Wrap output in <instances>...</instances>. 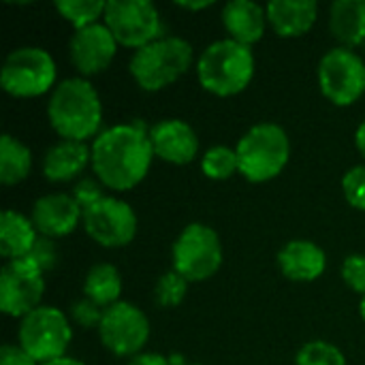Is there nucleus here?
Here are the masks:
<instances>
[{
	"label": "nucleus",
	"instance_id": "1",
	"mask_svg": "<svg viewBox=\"0 0 365 365\" xmlns=\"http://www.w3.org/2000/svg\"><path fill=\"white\" fill-rule=\"evenodd\" d=\"M152 141L137 124H120L103 130L92 143V169L98 182L111 190L135 188L150 171Z\"/></svg>",
	"mask_w": 365,
	"mask_h": 365
},
{
	"label": "nucleus",
	"instance_id": "2",
	"mask_svg": "<svg viewBox=\"0 0 365 365\" xmlns=\"http://www.w3.org/2000/svg\"><path fill=\"white\" fill-rule=\"evenodd\" d=\"M47 118L51 128L64 141L86 143L90 137L96 139L103 124V105L98 92L88 79H64L49 96Z\"/></svg>",
	"mask_w": 365,
	"mask_h": 365
},
{
	"label": "nucleus",
	"instance_id": "3",
	"mask_svg": "<svg viewBox=\"0 0 365 365\" xmlns=\"http://www.w3.org/2000/svg\"><path fill=\"white\" fill-rule=\"evenodd\" d=\"M255 53L250 47L220 38L205 47L197 62V77L203 90L216 96H235L252 81Z\"/></svg>",
	"mask_w": 365,
	"mask_h": 365
},
{
	"label": "nucleus",
	"instance_id": "4",
	"mask_svg": "<svg viewBox=\"0 0 365 365\" xmlns=\"http://www.w3.org/2000/svg\"><path fill=\"white\" fill-rule=\"evenodd\" d=\"M192 62V47L180 36H160L154 43L137 49L130 58L128 71L139 88L158 92L175 83Z\"/></svg>",
	"mask_w": 365,
	"mask_h": 365
},
{
	"label": "nucleus",
	"instance_id": "5",
	"mask_svg": "<svg viewBox=\"0 0 365 365\" xmlns=\"http://www.w3.org/2000/svg\"><path fill=\"white\" fill-rule=\"evenodd\" d=\"M240 173L252 182L263 184L282 173L291 158V141L282 126L278 124H257L237 143Z\"/></svg>",
	"mask_w": 365,
	"mask_h": 365
},
{
	"label": "nucleus",
	"instance_id": "6",
	"mask_svg": "<svg viewBox=\"0 0 365 365\" xmlns=\"http://www.w3.org/2000/svg\"><path fill=\"white\" fill-rule=\"evenodd\" d=\"M19 346L38 365L66 357L73 329L62 310L41 306L19 323Z\"/></svg>",
	"mask_w": 365,
	"mask_h": 365
},
{
	"label": "nucleus",
	"instance_id": "7",
	"mask_svg": "<svg viewBox=\"0 0 365 365\" xmlns=\"http://www.w3.org/2000/svg\"><path fill=\"white\" fill-rule=\"evenodd\" d=\"M56 81V62L41 47L13 49L0 71V86L15 98H32L51 90Z\"/></svg>",
	"mask_w": 365,
	"mask_h": 365
},
{
	"label": "nucleus",
	"instance_id": "8",
	"mask_svg": "<svg viewBox=\"0 0 365 365\" xmlns=\"http://www.w3.org/2000/svg\"><path fill=\"white\" fill-rule=\"evenodd\" d=\"M222 265V244L214 229L201 222L188 225L173 244V269L188 282L212 278Z\"/></svg>",
	"mask_w": 365,
	"mask_h": 365
},
{
	"label": "nucleus",
	"instance_id": "9",
	"mask_svg": "<svg viewBox=\"0 0 365 365\" xmlns=\"http://www.w3.org/2000/svg\"><path fill=\"white\" fill-rule=\"evenodd\" d=\"M103 24L109 28L118 45L141 49L160 38L158 9L148 0H111L107 2Z\"/></svg>",
	"mask_w": 365,
	"mask_h": 365
},
{
	"label": "nucleus",
	"instance_id": "10",
	"mask_svg": "<svg viewBox=\"0 0 365 365\" xmlns=\"http://www.w3.org/2000/svg\"><path fill=\"white\" fill-rule=\"evenodd\" d=\"M319 86L334 105H353L365 92V62L353 49H329L319 62Z\"/></svg>",
	"mask_w": 365,
	"mask_h": 365
},
{
	"label": "nucleus",
	"instance_id": "11",
	"mask_svg": "<svg viewBox=\"0 0 365 365\" xmlns=\"http://www.w3.org/2000/svg\"><path fill=\"white\" fill-rule=\"evenodd\" d=\"M43 293V272L28 257L6 261L0 274V310L6 317H28L32 310L41 308Z\"/></svg>",
	"mask_w": 365,
	"mask_h": 365
},
{
	"label": "nucleus",
	"instance_id": "12",
	"mask_svg": "<svg viewBox=\"0 0 365 365\" xmlns=\"http://www.w3.org/2000/svg\"><path fill=\"white\" fill-rule=\"evenodd\" d=\"M101 342L118 357H137L150 338L148 317L128 302L109 306L98 327Z\"/></svg>",
	"mask_w": 365,
	"mask_h": 365
},
{
	"label": "nucleus",
	"instance_id": "13",
	"mask_svg": "<svg viewBox=\"0 0 365 365\" xmlns=\"http://www.w3.org/2000/svg\"><path fill=\"white\" fill-rule=\"evenodd\" d=\"M81 222L86 233L105 248H122L137 235V216L133 207L115 197H103L92 207L83 210Z\"/></svg>",
	"mask_w": 365,
	"mask_h": 365
},
{
	"label": "nucleus",
	"instance_id": "14",
	"mask_svg": "<svg viewBox=\"0 0 365 365\" xmlns=\"http://www.w3.org/2000/svg\"><path fill=\"white\" fill-rule=\"evenodd\" d=\"M118 49V41L105 24H94L75 30L68 43V56L73 66L81 75H96L105 71Z\"/></svg>",
	"mask_w": 365,
	"mask_h": 365
},
{
	"label": "nucleus",
	"instance_id": "15",
	"mask_svg": "<svg viewBox=\"0 0 365 365\" xmlns=\"http://www.w3.org/2000/svg\"><path fill=\"white\" fill-rule=\"evenodd\" d=\"M83 212L73 195L66 192H53L41 197L30 212V220L34 229L41 233V237H64L75 231V227L81 222Z\"/></svg>",
	"mask_w": 365,
	"mask_h": 365
},
{
	"label": "nucleus",
	"instance_id": "16",
	"mask_svg": "<svg viewBox=\"0 0 365 365\" xmlns=\"http://www.w3.org/2000/svg\"><path fill=\"white\" fill-rule=\"evenodd\" d=\"M154 156L171 165H188L199 152V137L182 120H163L150 130Z\"/></svg>",
	"mask_w": 365,
	"mask_h": 365
},
{
	"label": "nucleus",
	"instance_id": "17",
	"mask_svg": "<svg viewBox=\"0 0 365 365\" xmlns=\"http://www.w3.org/2000/svg\"><path fill=\"white\" fill-rule=\"evenodd\" d=\"M267 24L282 38H295L306 34L317 17L319 4L314 0H274L265 6Z\"/></svg>",
	"mask_w": 365,
	"mask_h": 365
},
{
	"label": "nucleus",
	"instance_id": "18",
	"mask_svg": "<svg viewBox=\"0 0 365 365\" xmlns=\"http://www.w3.org/2000/svg\"><path fill=\"white\" fill-rule=\"evenodd\" d=\"M222 24H225L227 32L231 34L229 38L246 45V47H252L265 34L267 13L257 2L231 0L222 9Z\"/></svg>",
	"mask_w": 365,
	"mask_h": 365
},
{
	"label": "nucleus",
	"instance_id": "19",
	"mask_svg": "<svg viewBox=\"0 0 365 365\" xmlns=\"http://www.w3.org/2000/svg\"><path fill=\"white\" fill-rule=\"evenodd\" d=\"M278 265L289 280L312 282L321 278V274L325 272L327 259L321 246L308 240H293L280 250Z\"/></svg>",
	"mask_w": 365,
	"mask_h": 365
},
{
	"label": "nucleus",
	"instance_id": "20",
	"mask_svg": "<svg viewBox=\"0 0 365 365\" xmlns=\"http://www.w3.org/2000/svg\"><path fill=\"white\" fill-rule=\"evenodd\" d=\"M88 163H92V148L81 141L62 139L45 152L43 175L53 184L71 182L88 167Z\"/></svg>",
	"mask_w": 365,
	"mask_h": 365
},
{
	"label": "nucleus",
	"instance_id": "21",
	"mask_svg": "<svg viewBox=\"0 0 365 365\" xmlns=\"http://www.w3.org/2000/svg\"><path fill=\"white\" fill-rule=\"evenodd\" d=\"M329 30L340 47L365 43V0H336L329 11Z\"/></svg>",
	"mask_w": 365,
	"mask_h": 365
},
{
	"label": "nucleus",
	"instance_id": "22",
	"mask_svg": "<svg viewBox=\"0 0 365 365\" xmlns=\"http://www.w3.org/2000/svg\"><path fill=\"white\" fill-rule=\"evenodd\" d=\"M36 229L30 218L4 210L0 216V255L6 261H17L24 259L32 252L36 244Z\"/></svg>",
	"mask_w": 365,
	"mask_h": 365
},
{
	"label": "nucleus",
	"instance_id": "23",
	"mask_svg": "<svg viewBox=\"0 0 365 365\" xmlns=\"http://www.w3.org/2000/svg\"><path fill=\"white\" fill-rule=\"evenodd\" d=\"M120 293H122V278L113 265L98 263L88 272L86 282H83L86 299L107 310L109 306L120 302Z\"/></svg>",
	"mask_w": 365,
	"mask_h": 365
},
{
	"label": "nucleus",
	"instance_id": "24",
	"mask_svg": "<svg viewBox=\"0 0 365 365\" xmlns=\"http://www.w3.org/2000/svg\"><path fill=\"white\" fill-rule=\"evenodd\" d=\"M32 169L30 150L11 135L0 139V182L2 186H15L28 178Z\"/></svg>",
	"mask_w": 365,
	"mask_h": 365
},
{
	"label": "nucleus",
	"instance_id": "25",
	"mask_svg": "<svg viewBox=\"0 0 365 365\" xmlns=\"http://www.w3.org/2000/svg\"><path fill=\"white\" fill-rule=\"evenodd\" d=\"M56 9L75 30H81V28L98 24V19L105 17L107 2H103V0H60V2H56Z\"/></svg>",
	"mask_w": 365,
	"mask_h": 365
},
{
	"label": "nucleus",
	"instance_id": "26",
	"mask_svg": "<svg viewBox=\"0 0 365 365\" xmlns=\"http://www.w3.org/2000/svg\"><path fill=\"white\" fill-rule=\"evenodd\" d=\"M201 169L210 180H229L233 173L240 171L237 152L227 145H214L205 152L201 160Z\"/></svg>",
	"mask_w": 365,
	"mask_h": 365
},
{
	"label": "nucleus",
	"instance_id": "27",
	"mask_svg": "<svg viewBox=\"0 0 365 365\" xmlns=\"http://www.w3.org/2000/svg\"><path fill=\"white\" fill-rule=\"evenodd\" d=\"M188 291V280L182 278L175 269L167 272L158 278L154 289V299L160 308H175L184 302Z\"/></svg>",
	"mask_w": 365,
	"mask_h": 365
},
{
	"label": "nucleus",
	"instance_id": "28",
	"mask_svg": "<svg viewBox=\"0 0 365 365\" xmlns=\"http://www.w3.org/2000/svg\"><path fill=\"white\" fill-rule=\"evenodd\" d=\"M297 365H346V359L338 346L323 340H314L299 349Z\"/></svg>",
	"mask_w": 365,
	"mask_h": 365
},
{
	"label": "nucleus",
	"instance_id": "29",
	"mask_svg": "<svg viewBox=\"0 0 365 365\" xmlns=\"http://www.w3.org/2000/svg\"><path fill=\"white\" fill-rule=\"evenodd\" d=\"M342 190L353 207L365 212V167H353L346 171L342 178Z\"/></svg>",
	"mask_w": 365,
	"mask_h": 365
},
{
	"label": "nucleus",
	"instance_id": "30",
	"mask_svg": "<svg viewBox=\"0 0 365 365\" xmlns=\"http://www.w3.org/2000/svg\"><path fill=\"white\" fill-rule=\"evenodd\" d=\"M342 280L359 295H365V255H351L342 263Z\"/></svg>",
	"mask_w": 365,
	"mask_h": 365
},
{
	"label": "nucleus",
	"instance_id": "31",
	"mask_svg": "<svg viewBox=\"0 0 365 365\" xmlns=\"http://www.w3.org/2000/svg\"><path fill=\"white\" fill-rule=\"evenodd\" d=\"M103 314H105V308L96 306L94 302L90 299H79L71 306V317L77 325L86 327V329H98L101 327V321H103Z\"/></svg>",
	"mask_w": 365,
	"mask_h": 365
},
{
	"label": "nucleus",
	"instance_id": "32",
	"mask_svg": "<svg viewBox=\"0 0 365 365\" xmlns=\"http://www.w3.org/2000/svg\"><path fill=\"white\" fill-rule=\"evenodd\" d=\"M28 259L45 274L49 269H53L58 265V248L53 244V240L49 237H38L32 252L28 255Z\"/></svg>",
	"mask_w": 365,
	"mask_h": 365
},
{
	"label": "nucleus",
	"instance_id": "33",
	"mask_svg": "<svg viewBox=\"0 0 365 365\" xmlns=\"http://www.w3.org/2000/svg\"><path fill=\"white\" fill-rule=\"evenodd\" d=\"M73 197H75V201L79 203V207H81V212H83V210L92 207L96 201H101L105 195H103L101 186H98L94 180H81V182L75 186Z\"/></svg>",
	"mask_w": 365,
	"mask_h": 365
},
{
	"label": "nucleus",
	"instance_id": "34",
	"mask_svg": "<svg viewBox=\"0 0 365 365\" xmlns=\"http://www.w3.org/2000/svg\"><path fill=\"white\" fill-rule=\"evenodd\" d=\"M0 365H38L19 344H4L0 349Z\"/></svg>",
	"mask_w": 365,
	"mask_h": 365
},
{
	"label": "nucleus",
	"instance_id": "35",
	"mask_svg": "<svg viewBox=\"0 0 365 365\" xmlns=\"http://www.w3.org/2000/svg\"><path fill=\"white\" fill-rule=\"evenodd\" d=\"M128 365H171V361L169 357H163L158 353H139L128 361Z\"/></svg>",
	"mask_w": 365,
	"mask_h": 365
},
{
	"label": "nucleus",
	"instance_id": "36",
	"mask_svg": "<svg viewBox=\"0 0 365 365\" xmlns=\"http://www.w3.org/2000/svg\"><path fill=\"white\" fill-rule=\"evenodd\" d=\"M178 6L186 9V11H199V9H207L212 6L210 0H201V2H178Z\"/></svg>",
	"mask_w": 365,
	"mask_h": 365
},
{
	"label": "nucleus",
	"instance_id": "37",
	"mask_svg": "<svg viewBox=\"0 0 365 365\" xmlns=\"http://www.w3.org/2000/svg\"><path fill=\"white\" fill-rule=\"evenodd\" d=\"M355 143H357V150L361 152V156L365 158V122L357 128V135H355Z\"/></svg>",
	"mask_w": 365,
	"mask_h": 365
},
{
	"label": "nucleus",
	"instance_id": "38",
	"mask_svg": "<svg viewBox=\"0 0 365 365\" xmlns=\"http://www.w3.org/2000/svg\"><path fill=\"white\" fill-rule=\"evenodd\" d=\"M43 365H83L81 361H77V359H71V357H62V359H56V361H49V364H43Z\"/></svg>",
	"mask_w": 365,
	"mask_h": 365
},
{
	"label": "nucleus",
	"instance_id": "39",
	"mask_svg": "<svg viewBox=\"0 0 365 365\" xmlns=\"http://www.w3.org/2000/svg\"><path fill=\"white\" fill-rule=\"evenodd\" d=\"M359 312H361V319L365 321V295H364V299H361V308H359Z\"/></svg>",
	"mask_w": 365,
	"mask_h": 365
}]
</instances>
